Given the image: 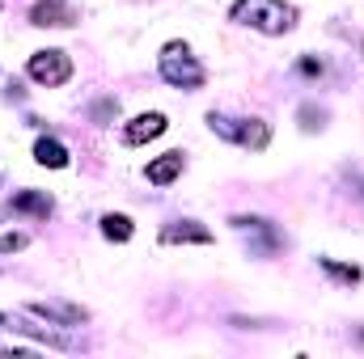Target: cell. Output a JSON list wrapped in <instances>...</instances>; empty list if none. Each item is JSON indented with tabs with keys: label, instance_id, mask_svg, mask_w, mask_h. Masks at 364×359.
<instances>
[{
	"label": "cell",
	"instance_id": "10",
	"mask_svg": "<svg viewBox=\"0 0 364 359\" xmlns=\"http://www.w3.org/2000/svg\"><path fill=\"white\" fill-rule=\"evenodd\" d=\"M34 161L47 165V170H64V165H68V148H64L60 140H47V136H43V140L34 144Z\"/></svg>",
	"mask_w": 364,
	"mask_h": 359
},
{
	"label": "cell",
	"instance_id": "3",
	"mask_svg": "<svg viewBox=\"0 0 364 359\" xmlns=\"http://www.w3.org/2000/svg\"><path fill=\"white\" fill-rule=\"evenodd\" d=\"M212 131H220L225 140H233V144H242L250 153H263L272 144V127L259 123V118H216L212 114Z\"/></svg>",
	"mask_w": 364,
	"mask_h": 359
},
{
	"label": "cell",
	"instance_id": "6",
	"mask_svg": "<svg viewBox=\"0 0 364 359\" xmlns=\"http://www.w3.org/2000/svg\"><path fill=\"white\" fill-rule=\"evenodd\" d=\"M30 21H34V26H73V21H77V9L64 4V0H38V4L30 9Z\"/></svg>",
	"mask_w": 364,
	"mask_h": 359
},
{
	"label": "cell",
	"instance_id": "7",
	"mask_svg": "<svg viewBox=\"0 0 364 359\" xmlns=\"http://www.w3.org/2000/svg\"><path fill=\"white\" fill-rule=\"evenodd\" d=\"M30 313H34V317H47V321H64V326H81V321H85V309L60 304V300H34Z\"/></svg>",
	"mask_w": 364,
	"mask_h": 359
},
{
	"label": "cell",
	"instance_id": "1",
	"mask_svg": "<svg viewBox=\"0 0 364 359\" xmlns=\"http://www.w3.org/2000/svg\"><path fill=\"white\" fill-rule=\"evenodd\" d=\"M229 17L250 30H263V34H288L296 26V9L284 0H237Z\"/></svg>",
	"mask_w": 364,
	"mask_h": 359
},
{
	"label": "cell",
	"instance_id": "5",
	"mask_svg": "<svg viewBox=\"0 0 364 359\" xmlns=\"http://www.w3.org/2000/svg\"><path fill=\"white\" fill-rule=\"evenodd\" d=\"M166 131V114H140V118H132L127 127H123V144H149V140H157Z\"/></svg>",
	"mask_w": 364,
	"mask_h": 359
},
{
	"label": "cell",
	"instance_id": "9",
	"mask_svg": "<svg viewBox=\"0 0 364 359\" xmlns=\"http://www.w3.org/2000/svg\"><path fill=\"white\" fill-rule=\"evenodd\" d=\"M178 174H182V153H166V157H157V161L149 165V182H153V186H170Z\"/></svg>",
	"mask_w": 364,
	"mask_h": 359
},
{
	"label": "cell",
	"instance_id": "12",
	"mask_svg": "<svg viewBox=\"0 0 364 359\" xmlns=\"http://www.w3.org/2000/svg\"><path fill=\"white\" fill-rule=\"evenodd\" d=\"M102 233H106L110 241H127V237H132V220H127V216H102Z\"/></svg>",
	"mask_w": 364,
	"mask_h": 359
},
{
	"label": "cell",
	"instance_id": "15",
	"mask_svg": "<svg viewBox=\"0 0 364 359\" xmlns=\"http://www.w3.org/2000/svg\"><path fill=\"white\" fill-rule=\"evenodd\" d=\"M0 326H4V313H0Z\"/></svg>",
	"mask_w": 364,
	"mask_h": 359
},
{
	"label": "cell",
	"instance_id": "8",
	"mask_svg": "<svg viewBox=\"0 0 364 359\" xmlns=\"http://www.w3.org/2000/svg\"><path fill=\"white\" fill-rule=\"evenodd\" d=\"M161 241H166V245H178V241H195V245H208V241H212V233H208V228H199L195 220H182V224H170V228L161 233Z\"/></svg>",
	"mask_w": 364,
	"mask_h": 359
},
{
	"label": "cell",
	"instance_id": "14",
	"mask_svg": "<svg viewBox=\"0 0 364 359\" xmlns=\"http://www.w3.org/2000/svg\"><path fill=\"white\" fill-rule=\"evenodd\" d=\"M17 250H26V237L21 233H4L0 237V254H17Z\"/></svg>",
	"mask_w": 364,
	"mask_h": 359
},
{
	"label": "cell",
	"instance_id": "13",
	"mask_svg": "<svg viewBox=\"0 0 364 359\" xmlns=\"http://www.w3.org/2000/svg\"><path fill=\"white\" fill-rule=\"evenodd\" d=\"M322 267L331 270L335 279H343V283H360V267H339L335 258H322Z\"/></svg>",
	"mask_w": 364,
	"mask_h": 359
},
{
	"label": "cell",
	"instance_id": "11",
	"mask_svg": "<svg viewBox=\"0 0 364 359\" xmlns=\"http://www.w3.org/2000/svg\"><path fill=\"white\" fill-rule=\"evenodd\" d=\"M13 211L47 216V211H51V199H47V194H38V190H21V194H13Z\"/></svg>",
	"mask_w": 364,
	"mask_h": 359
},
{
	"label": "cell",
	"instance_id": "2",
	"mask_svg": "<svg viewBox=\"0 0 364 359\" xmlns=\"http://www.w3.org/2000/svg\"><path fill=\"white\" fill-rule=\"evenodd\" d=\"M161 77L170 85H178V89H199L203 85V68L195 64L186 43H166L161 47Z\"/></svg>",
	"mask_w": 364,
	"mask_h": 359
},
{
	"label": "cell",
	"instance_id": "4",
	"mask_svg": "<svg viewBox=\"0 0 364 359\" xmlns=\"http://www.w3.org/2000/svg\"><path fill=\"white\" fill-rule=\"evenodd\" d=\"M30 77L38 85H47V89H55V85H64L73 77V60L64 51H34L30 55Z\"/></svg>",
	"mask_w": 364,
	"mask_h": 359
}]
</instances>
